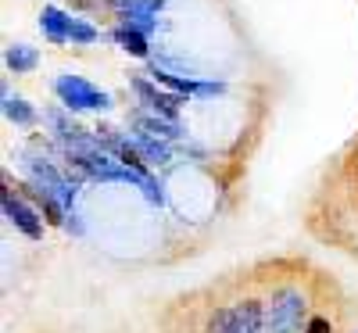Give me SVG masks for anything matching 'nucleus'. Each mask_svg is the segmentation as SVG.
Here are the masks:
<instances>
[{
    "instance_id": "10",
    "label": "nucleus",
    "mask_w": 358,
    "mask_h": 333,
    "mask_svg": "<svg viewBox=\"0 0 358 333\" xmlns=\"http://www.w3.org/2000/svg\"><path fill=\"white\" fill-rule=\"evenodd\" d=\"M4 115L11 118V122H18V126H29V122L36 118V115H33V108H29L25 101H15V97H8V101H4Z\"/></svg>"
},
{
    "instance_id": "6",
    "label": "nucleus",
    "mask_w": 358,
    "mask_h": 333,
    "mask_svg": "<svg viewBox=\"0 0 358 333\" xmlns=\"http://www.w3.org/2000/svg\"><path fill=\"white\" fill-rule=\"evenodd\" d=\"M40 25H43V33H47L54 43H62V40H69V25H72V18H65L57 8H43Z\"/></svg>"
},
{
    "instance_id": "11",
    "label": "nucleus",
    "mask_w": 358,
    "mask_h": 333,
    "mask_svg": "<svg viewBox=\"0 0 358 333\" xmlns=\"http://www.w3.org/2000/svg\"><path fill=\"white\" fill-rule=\"evenodd\" d=\"M69 40H72V43H94V40H97V29H94V25H86V22H79V18H72V25H69Z\"/></svg>"
},
{
    "instance_id": "4",
    "label": "nucleus",
    "mask_w": 358,
    "mask_h": 333,
    "mask_svg": "<svg viewBox=\"0 0 358 333\" xmlns=\"http://www.w3.org/2000/svg\"><path fill=\"white\" fill-rule=\"evenodd\" d=\"M4 215H8L25 236H40V233H43V226H40V219H36V211L29 208V204H22L18 197H11V190H4Z\"/></svg>"
},
{
    "instance_id": "3",
    "label": "nucleus",
    "mask_w": 358,
    "mask_h": 333,
    "mask_svg": "<svg viewBox=\"0 0 358 333\" xmlns=\"http://www.w3.org/2000/svg\"><path fill=\"white\" fill-rule=\"evenodd\" d=\"M25 169H29V176L36 179V187H40V194H47V197H54L57 204H72L76 201V187L69 183V179L57 172V169H50L47 162H25Z\"/></svg>"
},
{
    "instance_id": "5",
    "label": "nucleus",
    "mask_w": 358,
    "mask_h": 333,
    "mask_svg": "<svg viewBox=\"0 0 358 333\" xmlns=\"http://www.w3.org/2000/svg\"><path fill=\"white\" fill-rule=\"evenodd\" d=\"M236 333H265V312L258 301L236 305Z\"/></svg>"
},
{
    "instance_id": "13",
    "label": "nucleus",
    "mask_w": 358,
    "mask_h": 333,
    "mask_svg": "<svg viewBox=\"0 0 358 333\" xmlns=\"http://www.w3.org/2000/svg\"><path fill=\"white\" fill-rule=\"evenodd\" d=\"M305 333H334V330H330V323H326V319H312Z\"/></svg>"
},
{
    "instance_id": "2",
    "label": "nucleus",
    "mask_w": 358,
    "mask_h": 333,
    "mask_svg": "<svg viewBox=\"0 0 358 333\" xmlns=\"http://www.w3.org/2000/svg\"><path fill=\"white\" fill-rule=\"evenodd\" d=\"M54 90H57V97L65 101V108H76V111H83V108H108L111 104L108 94H101L97 86H90L79 76H57Z\"/></svg>"
},
{
    "instance_id": "8",
    "label": "nucleus",
    "mask_w": 358,
    "mask_h": 333,
    "mask_svg": "<svg viewBox=\"0 0 358 333\" xmlns=\"http://www.w3.org/2000/svg\"><path fill=\"white\" fill-rule=\"evenodd\" d=\"M136 150L147 158V162H169V147L165 143H158L155 136H147V133H140L136 136Z\"/></svg>"
},
{
    "instance_id": "12",
    "label": "nucleus",
    "mask_w": 358,
    "mask_h": 333,
    "mask_svg": "<svg viewBox=\"0 0 358 333\" xmlns=\"http://www.w3.org/2000/svg\"><path fill=\"white\" fill-rule=\"evenodd\" d=\"M140 133H147V136H179L176 126L158 122V118H140Z\"/></svg>"
},
{
    "instance_id": "7",
    "label": "nucleus",
    "mask_w": 358,
    "mask_h": 333,
    "mask_svg": "<svg viewBox=\"0 0 358 333\" xmlns=\"http://www.w3.org/2000/svg\"><path fill=\"white\" fill-rule=\"evenodd\" d=\"M4 62H8L11 72H33L36 69V50L25 47V43H11L8 54H4Z\"/></svg>"
},
{
    "instance_id": "1",
    "label": "nucleus",
    "mask_w": 358,
    "mask_h": 333,
    "mask_svg": "<svg viewBox=\"0 0 358 333\" xmlns=\"http://www.w3.org/2000/svg\"><path fill=\"white\" fill-rule=\"evenodd\" d=\"M305 294L301 290H280L268 301V319H265V333H301L305 323Z\"/></svg>"
},
{
    "instance_id": "9",
    "label": "nucleus",
    "mask_w": 358,
    "mask_h": 333,
    "mask_svg": "<svg viewBox=\"0 0 358 333\" xmlns=\"http://www.w3.org/2000/svg\"><path fill=\"white\" fill-rule=\"evenodd\" d=\"M115 40L122 43L129 54H136V57H147V40H143V33H136V29H129V25H122L115 33Z\"/></svg>"
}]
</instances>
